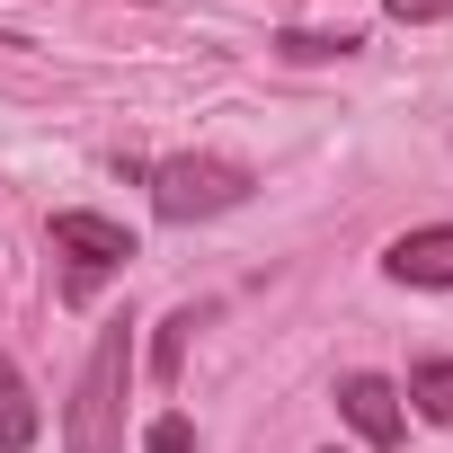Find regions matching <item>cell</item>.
Segmentation results:
<instances>
[{
	"mask_svg": "<svg viewBox=\"0 0 453 453\" xmlns=\"http://www.w3.org/2000/svg\"><path fill=\"white\" fill-rule=\"evenodd\" d=\"M400 400H418V418H426V426H453V356L409 365V391H400Z\"/></svg>",
	"mask_w": 453,
	"mask_h": 453,
	"instance_id": "obj_7",
	"label": "cell"
},
{
	"mask_svg": "<svg viewBox=\"0 0 453 453\" xmlns=\"http://www.w3.org/2000/svg\"><path fill=\"white\" fill-rule=\"evenodd\" d=\"M250 169L241 160H222V151H178V160H160L151 169V213L160 222H204V213H232V204H250Z\"/></svg>",
	"mask_w": 453,
	"mask_h": 453,
	"instance_id": "obj_2",
	"label": "cell"
},
{
	"mask_svg": "<svg viewBox=\"0 0 453 453\" xmlns=\"http://www.w3.org/2000/svg\"><path fill=\"white\" fill-rule=\"evenodd\" d=\"M329 453H338V444H329Z\"/></svg>",
	"mask_w": 453,
	"mask_h": 453,
	"instance_id": "obj_12",
	"label": "cell"
},
{
	"mask_svg": "<svg viewBox=\"0 0 453 453\" xmlns=\"http://www.w3.org/2000/svg\"><path fill=\"white\" fill-rule=\"evenodd\" d=\"M400 27H426V19H453V0H382Z\"/></svg>",
	"mask_w": 453,
	"mask_h": 453,
	"instance_id": "obj_11",
	"label": "cell"
},
{
	"mask_svg": "<svg viewBox=\"0 0 453 453\" xmlns=\"http://www.w3.org/2000/svg\"><path fill=\"white\" fill-rule=\"evenodd\" d=\"M36 444V391H27V373L0 356V453H27Z\"/></svg>",
	"mask_w": 453,
	"mask_h": 453,
	"instance_id": "obj_6",
	"label": "cell"
},
{
	"mask_svg": "<svg viewBox=\"0 0 453 453\" xmlns=\"http://www.w3.org/2000/svg\"><path fill=\"white\" fill-rule=\"evenodd\" d=\"M356 45H365L356 27H338V36H320V27H294V36H276V54H285V63H347Z\"/></svg>",
	"mask_w": 453,
	"mask_h": 453,
	"instance_id": "obj_8",
	"label": "cell"
},
{
	"mask_svg": "<svg viewBox=\"0 0 453 453\" xmlns=\"http://www.w3.org/2000/svg\"><path fill=\"white\" fill-rule=\"evenodd\" d=\"M382 276L391 285H418V294H453V222H418L382 250Z\"/></svg>",
	"mask_w": 453,
	"mask_h": 453,
	"instance_id": "obj_4",
	"label": "cell"
},
{
	"mask_svg": "<svg viewBox=\"0 0 453 453\" xmlns=\"http://www.w3.org/2000/svg\"><path fill=\"white\" fill-rule=\"evenodd\" d=\"M187 338H196V311H169V320H160V338H151V373H160V382H178Z\"/></svg>",
	"mask_w": 453,
	"mask_h": 453,
	"instance_id": "obj_9",
	"label": "cell"
},
{
	"mask_svg": "<svg viewBox=\"0 0 453 453\" xmlns=\"http://www.w3.org/2000/svg\"><path fill=\"white\" fill-rule=\"evenodd\" d=\"M125 382H134V320H107L81 382H72L63 453H125Z\"/></svg>",
	"mask_w": 453,
	"mask_h": 453,
	"instance_id": "obj_1",
	"label": "cell"
},
{
	"mask_svg": "<svg viewBox=\"0 0 453 453\" xmlns=\"http://www.w3.org/2000/svg\"><path fill=\"white\" fill-rule=\"evenodd\" d=\"M54 250L72 258V303H81L98 276H116V267L134 258V232L107 222V213H54Z\"/></svg>",
	"mask_w": 453,
	"mask_h": 453,
	"instance_id": "obj_3",
	"label": "cell"
},
{
	"mask_svg": "<svg viewBox=\"0 0 453 453\" xmlns=\"http://www.w3.org/2000/svg\"><path fill=\"white\" fill-rule=\"evenodd\" d=\"M142 453H196V426H187V418H151Z\"/></svg>",
	"mask_w": 453,
	"mask_h": 453,
	"instance_id": "obj_10",
	"label": "cell"
},
{
	"mask_svg": "<svg viewBox=\"0 0 453 453\" xmlns=\"http://www.w3.org/2000/svg\"><path fill=\"white\" fill-rule=\"evenodd\" d=\"M338 409H347V426H356L365 444H400V426H409L400 382H382V373H347V382H338Z\"/></svg>",
	"mask_w": 453,
	"mask_h": 453,
	"instance_id": "obj_5",
	"label": "cell"
}]
</instances>
